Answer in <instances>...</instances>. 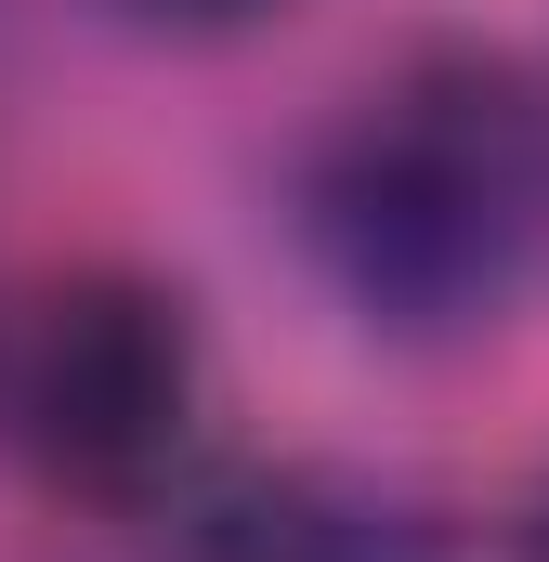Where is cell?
I'll return each instance as SVG.
<instances>
[{
	"mask_svg": "<svg viewBox=\"0 0 549 562\" xmlns=\"http://www.w3.org/2000/svg\"><path fill=\"white\" fill-rule=\"evenodd\" d=\"M314 236H327L340 288L406 340L497 314V288L537 236V105L471 66L380 92L314 183Z\"/></svg>",
	"mask_w": 549,
	"mask_h": 562,
	"instance_id": "1",
	"label": "cell"
},
{
	"mask_svg": "<svg viewBox=\"0 0 549 562\" xmlns=\"http://www.w3.org/2000/svg\"><path fill=\"white\" fill-rule=\"evenodd\" d=\"M183 393H197L183 314L144 276L40 288L26 327H13V353H0V419H13V445L53 484H92V497H132L144 471L183 445Z\"/></svg>",
	"mask_w": 549,
	"mask_h": 562,
	"instance_id": "2",
	"label": "cell"
},
{
	"mask_svg": "<svg viewBox=\"0 0 549 562\" xmlns=\"http://www.w3.org/2000/svg\"><path fill=\"white\" fill-rule=\"evenodd\" d=\"M144 26H249V13H274V0H132Z\"/></svg>",
	"mask_w": 549,
	"mask_h": 562,
	"instance_id": "3",
	"label": "cell"
},
{
	"mask_svg": "<svg viewBox=\"0 0 549 562\" xmlns=\"http://www.w3.org/2000/svg\"><path fill=\"white\" fill-rule=\"evenodd\" d=\"M537 210H549V119H537Z\"/></svg>",
	"mask_w": 549,
	"mask_h": 562,
	"instance_id": "4",
	"label": "cell"
},
{
	"mask_svg": "<svg viewBox=\"0 0 549 562\" xmlns=\"http://www.w3.org/2000/svg\"><path fill=\"white\" fill-rule=\"evenodd\" d=\"M537 562H549V497H537Z\"/></svg>",
	"mask_w": 549,
	"mask_h": 562,
	"instance_id": "5",
	"label": "cell"
}]
</instances>
